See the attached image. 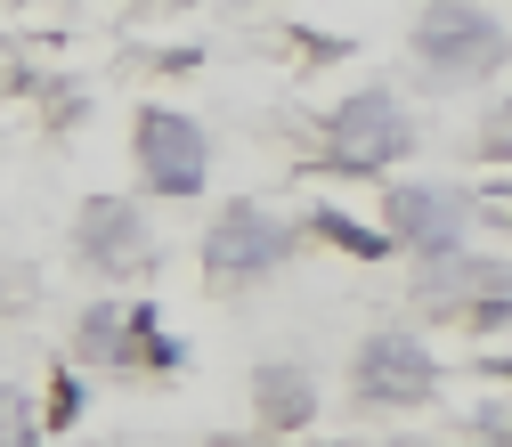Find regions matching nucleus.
<instances>
[{
    "instance_id": "nucleus-2",
    "label": "nucleus",
    "mask_w": 512,
    "mask_h": 447,
    "mask_svg": "<svg viewBox=\"0 0 512 447\" xmlns=\"http://www.w3.org/2000/svg\"><path fill=\"white\" fill-rule=\"evenodd\" d=\"M407 106L391 98V90H350L342 106H334V122H326V155L342 163V171H382L391 155H407Z\"/></svg>"
},
{
    "instance_id": "nucleus-7",
    "label": "nucleus",
    "mask_w": 512,
    "mask_h": 447,
    "mask_svg": "<svg viewBox=\"0 0 512 447\" xmlns=\"http://www.w3.org/2000/svg\"><path fill=\"white\" fill-rule=\"evenodd\" d=\"M82 252L98 269H131V261H147V228L122 212V204H90L82 212Z\"/></svg>"
},
{
    "instance_id": "nucleus-8",
    "label": "nucleus",
    "mask_w": 512,
    "mask_h": 447,
    "mask_svg": "<svg viewBox=\"0 0 512 447\" xmlns=\"http://www.w3.org/2000/svg\"><path fill=\"white\" fill-rule=\"evenodd\" d=\"M252 391H261L269 423H285V431L317 415V391H309V374H293V366H261V382H252Z\"/></svg>"
},
{
    "instance_id": "nucleus-1",
    "label": "nucleus",
    "mask_w": 512,
    "mask_h": 447,
    "mask_svg": "<svg viewBox=\"0 0 512 447\" xmlns=\"http://www.w3.org/2000/svg\"><path fill=\"white\" fill-rule=\"evenodd\" d=\"M415 57L431 74H488L504 57V25L480 9V0H431L415 25Z\"/></svg>"
},
{
    "instance_id": "nucleus-9",
    "label": "nucleus",
    "mask_w": 512,
    "mask_h": 447,
    "mask_svg": "<svg viewBox=\"0 0 512 447\" xmlns=\"http://www.w3.org/2000/svg\"><path fill=\"white\" fill-rule=\"evenodd\" d=\"M488 439H504V447H512V423H488Z\"/></svg>"
},
{
    "instance_id": "nucleus-4",
    "label": "nucleus",
    "mask_w": 512,
    "mask_h": 447,
    "mask_svg": "<svg viewBox=\"0 0 512 447\" xmlns=\"http://www.w3.org/2000/svg\"><path fill=\"white\" fill-rule=\"evenodd\" d=\"M285 220H269L261 204H236L228 220H212V236H204V269L212 277H269L277 261H285Z\"/></svg>"
},
{
    "instance_id": "nucleus-3",
    "label": "nucleus",
    "mask_w": 512,
    "mask_h": 447,
    "mask_svg": "<svg viewBox=\"0 0 512 447\" xmlns=\"http://www.w3.org/2000/svg\"><path fill=\"white\" fill-rule=\"evenodd\" d=\"M139 171H147L155 196H196V187L212 179V139H204L187 114L147 106V114H139Z\"/></svg>"
},
{
    "instance_id": "nucleus-10",
    "label": "nucleus",
    "mask_w": 512,
    "mask_h": 447,
    "mask_svg": "<svg viewBox=\"0 0 512 447\" xmlns=\"http://www.w3.org/2000/svg\"><path fill=\"white\" fill-rule=\"evenodd\" d=\"M220 447H244V439H220Z\"/></svg>"
},
{
    "instance_id": "nucleus-5",
    "label": "nucleus",
    "mask_w": 512,
    "mask_h": 447,
    "mask_svg": "<svg viewBox=\"0 0 512 447\" xmlns=\"http://www.w3.org/2000/svg\"><path fill=\"white\" fill-rule=\"evenodd\" d=\"M358 391L382 399V407H415V399L431 391V350H423L415 334H374V342L358 350Z\"/></svg>"
},
{
    "instance_id": "nucleus-6",
    "label": "nucleus",
    "mask_w": 512,
    "mask_h": 447,
    "mask_svg": "<svg viewBox=\"0 0 512 447\" xmlns=\"http://www.w3.org/2000/svg\"><path fill=\"white\" fill-rule=\"evenodd\" d=\"M391 236L415 244L423 261H447V252H464V204L447 187H399L391 196Z\"/></svg>"
}]
</instances>
